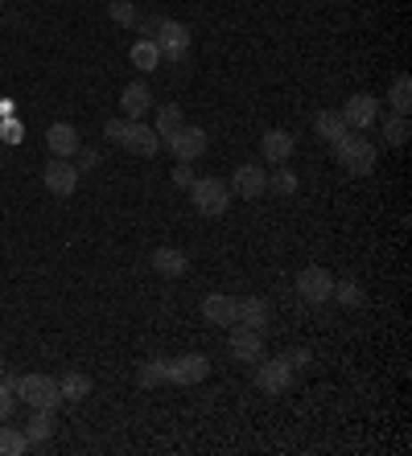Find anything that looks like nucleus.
Masks as SVG:
<instances>
[{
  "label": "nucleus",
  "instance_id": "obj_8",
  "mask_svg": "<svg viewBox=\"0 0 412 456\" xmlns=\"http://www.w3.org/2000/svg\"><path fill=\"white\" fill-rule=\"evenodd\" d=\"M330 292H334V276H330L322 264H309L301 276H297V297H301L305 305H325Z\"/></svg>",
  "mask_w": 412,
  "mask_h": 456
},
{
  "label": "nucleus",
  "instance_id": "obj_11",
  "mask_svg": "<svg viewBox=\"0 0 412 456\" xmlns=\"http://www.w3.org/2000/svg\"><path fill=\"white\" fill-rule=\"evenodd\" d=\"M342 119H347L350 132H363V127H371L380 119V99L371 95V91H358V95H350L342 103Z\"/></svg>",
  "mask_w": 412,
  "mask_h": 456
},
{
  "label": "nucleus",
  "instance_id": "obj_37",
  "mask_svg": "<svg viewBox=\"0 0 412 456\" xmlns=\"http://www.w3.org/2000/svg\"><path fill=\"white\" fill-rule=\"evenodd\" d=\"M0 136L9 140V144H17V140H21V127H17V124H4V132H0Z\"/></svg>",
  "mask_w": 412,
  "mask_h": 456
},
{
  "label": "nucleus",
  "instance_id": "obj_3",
  "mask_svg": "<svg viewBox=\"0 0 412 456\" xmlns=\"http://www.w3.org/2000/svg\"><path fill=\"white\" fill-rule=\"evenodd\" d=\"M334 157L350 177H367L375 169V144L367 136H358V132H347V136L334 140Z\"/></svg>",
  "mask_w": 412,
  "mask_h": 456
},
{
  "label": "nucleus",
  "instance_id": "obj_29",
  "mask_svg": "<svg viewBox=\"0 0 412 456\" xmlns=\"http://www.w3.org/2000/svg\"><path fill=\"white\" fill-rule=\"evenodd\" d=\"M330 300H338L342 308H363V305H367V292H363V288H358L355 280H342V284H334Z\"/></svg>",
  "mask_w": 412,
  "mask_h": 456
},
{
  "label": "nucleus",
  "instance_id": "obj_33",
  "mask_svg": "<svg viewBox=\"0 0 412 456\" xmlns=\"http://www.w3.org/2000/svg\"><path fill=\"white\" fill-rule=\"evenodd\" d=\"M190 181H194L190 160H177V165H174V185H177V190H190Z\"/></svg>",
  "mask_w": 412,
  "mask_h": 456
},
{
  "label": "nucleus",
  "instance_id": "obj_2",
  "mask_svg": "<svg viewBox=\"0 0 412 456\" xmlns=\"http://www.w3.org/2000/svg\"><path fill=\"white\" fill-rule=\"evenodd\" d=\"M190 206L202 218H223L231 210V185H223V177H194L190 181Z\"/></svg>",
  "mask_w": 412,
  "mask_h": 456
},
{
  "label": "nucleus",
  "instance_id": "obj_36",
  "mask_svg": "<svg viewBox=\"0 0 412 456\" xmlns=\"http://www.w3.org/2000/svg\"><path fill=\"white\" fill-rule=\"evenodd\" d=\"M157 21H161V17H136V29H141L144 37H152V33H157Z\"/></svg>",
  "mask_w": 412,
  "mask_h": 456
},
{
  "label": "nucleus",
  "instance_id": "obj_14",
  "mask_svg": "<svg viewBox=\"0 0 412 456\" xmlns=\"http://www.w3.org/2000/svg\"><path fill=\"white\" fill-rule=\"evenodd\" d=\"M235 305H239V297L210 292V297L202 300V321L206 325H215V330H231V325H235Z\"/></svg>",
  "mask_w": 412,
  "mask_h": 456
},
{
  "label": "nucleus",
  "instance_id": "obj_30",
  "mask_svg": "<svg viewBox=\"0 0 412 456\" xmlns=\"http://www.w3.org/2000/svg\"><path fill=\"white\" fill-rule=\"evenodd\" d=\"M408 116H388L383 119V140H388L391 149H400V144H408Z\"/></svg>",
  "mask_w": 412,
  "mask_h": 456
},
{
  "label": "nucleus",
  "instance_id": "obj_24",
  "mask_svg": "<svg viewBox=\"0 0 412 456\" xmlns=\"http://www.w3.org/2000/svg\"><path fill=\"white\" fill-rule=\"evenodd\" d=\"M314 132H317V140H330V144H334L338 136H347L350 127H347V119H342V111H322V116L314 119Z\"/></svg>",
  "mask_w": 412,
  "mask_h": 456
},
{
  "label": "nucleus",
  "instance_id": "obj_1",
  "mask_svg": "<svg viewBox=\"0 0 412 456\" xmlns=\"http://www.w3.org/2000/svg\"><path fill=\"white\" fill-rule=\"evenodd\" d=\"M103 136L111 144H119L124 152H132V157H157L161 152V136L149 124H141V119H108Z\"/></svg>",
  "mask_w": 412,
  "mask_h": 456
},
{
  "label": "nucleus",
  "instance_id": "obj_10",
  "mask_svg": "<svg viewBox=\"0 0 412 456\" xmlns=\"http://www.w3.org/2000/svg\"><path fill=\"white\" fill-rule=\"evenodd\" d=\"M210 374V358L206 354H182V358H169V379L174 387H198V382Z\"/></svg>",
  "mask_w": 412,
  "mask_h": 456
},
{
  "label": "nucleus",
  "instance_id": "obj_6",
  "mask_svg": "<svg viewBox=\"0 0 412 456\" xmlns=\"http://www.w3.org/2000/svg\"><path fill=\"white\" fill-rule=\"evenodd\" d=\"M256 366V387H260L264 395H284L289 387H293V366H289V358H268L264 354L260 362H251Z\"/></svg>",
  "mask_w": 412,
  "mask_h": 456
},
{
  "label": "nucleus",
  "instance_id": "obj_31",
  "mask_svg": "<svg viewBox=\"0 0 412 456\" xmlns=\"http://www.w3.org/2000/svg\"><path fill=\"white\" fill-rule=\"evenodd\" d=\"M108 17L116 25H124V29H132L141 12H136V4H132V0H111V4H108Z\"/></svg>",
  "mask_w": 412,
  "mask_h": 456
},
{
  "label": "nucleus",
  "instance_id": "obj_13",
  "mask_svg": "<svg viewBox=\"0 0 412 456\" xmlns=\"http://www.w3.org/2000/svg\"><path fill=\"white\" fill-rule=\"evenodd\" d=\"M227 350H231V358L235 362H260L264 358V333L243 330V325H231Z\"/></svg>",
  "mask_w": 412,
  "mask_h": 456
},
{
  "label": "nucleus",
  "instance_id": "obj_5",
  "mask_svg": "<svg viewBox=\"0 0 412 456\" xmlns=\"http://www.w3.org/2000/svg\"><path fill=\"white\" fill-rule=\"evenodd\" d=\"M17 399H25V407H50V411H58L62 391H58V379H50V374H21Z\"/></svg>",
  "mask_w": 412,
  "mask_h": 456
},
{
  "label": "nucleus",
  "instance_id": "obj_22",
  "mask_svg": "<svg viewBox=\"0 0 412 456\" xmlns=\"http://www.w3.org/2000/svg\"><path fill=\"white\" fill-rule=\"evenodd\" d=\"M58 391H62L66 403H83V399L91 395V379L83 370H66L62 379H58Z\"/></svg>",
  "mask_w": 412,
  "mask_h": 456
},
{
  "label": "nucleus",
  "instance_id": "obj_23",
  "mask_svg": "<svg viewBox=\"0 0 412 456\" xmlns=\"http://www.w3.org/2000/svg\"><path fill=\"white\" fill-rule=\"evenodd\" d=\"M182 124H185V111H182V107H177V103H165V107H157V124H152V132H157L161 140H169Z\"/></svg>",
  "mask_w": 412,
  "mask_h": 456
},
{
  "label": "nucleus",
  "instance_id": "obj_19",
  "mask_svg": "<svg viewBox=\"0 0 412 456\" xmlns=\"http://www.w3.org/2000/svg\"><path fill=\"white\" fill-rule=\"evenodd\" d=\"M78 132H75V124H50L45 127V149H50V157H75L78 152Z\"/></svg>",
  "mask_w": 412,
  "mask_h": 456
},
{
  "label": "nucleus",
  "instance_id": "obj_25",
  "mask_svg": "<svg viewBox=\"0 0 412 456\" xmlns=\"http://www.w3.org/2000/svg\"><path fill=\"white\" fill-rule=\"evenodd\" d=\"M388 103H391V111H396V116H408V111H412V78L408 75H396V78H391Z\"/></svg>",
  "mask_w": 412,
  "mask_h": 456
},
{
  "label": "nucleus",
  "instance_id": "obj_7",
  "mask_svg": "<svg viewBox=\"0 0 412 456\" xmlns=\"http://www.w3.org/2000/svg\"><path fill=\"white\" fill-rule=\"evenodd\" d=\"M206 144H210V140H206V132H202V127H194V124H182L169 140H161V149L174 152V160H190V165H194V160L206 152Z\"/></svg>",
  "mask_w": 412,
  "mask_h": 456
},
{
  "label": "nucleus",
  "instance_id": "obj_34",
  "mask_svg": "<svg viewBox=\"0 0 412 456\" xmlns=\"http://www.w3.org/2000/svg\"><path fill=\"white\" fill-rule=\"evenodd\" d=\"M75 169H95L99 165V149H83V144H78V152H75Z\"/></svg>",
  "mask_w": 412,
  "mask_h": 456
},
{
  "label": "nucleus",
  "instance_id": "obj_28",
  "mask_svg": "<svg viewBox=\"0 0 412 456\" xmlns=\"http://www.w3.org/2000/svg\"><path fill=\"white\" fill-rule=\"evenodd\" d=\"M29 452V436L21 428H4L0 424V456H21Z\"/></svg>",
  "mask_w": 412,
  "mask_h": 456
},
{
  "label": "nucleus",
  "instance_id": "obj_9",
  "mask_svg": "<svg viewBox=\"0 0 412 456\" xmlns=\"http://www.w3.org/2000/svg\"><path fill=\"white\" fill-rule=\"evenodd\" d=\"M42 181L54 198H70V193L78 190V169L66 157H50L45 160V169H42Z\"/></svg>",
  "mask_w": 412,
  "mask_h": 456
},
{
  "label": "nucleus",
  "instance_id": "obj_27",
  "mask_svg": "<svg viewBox=\"0 0 412 456\" xmlns=\"http://www.w3.org/2000/svg\"><path fill=\"white\" fill-rule=\"evenodd\" d=\"M268 190L276 193V198H293V193L301 190V181H297V173L289 169V165H276V173L268 177Z\"/></svg>",
  "mask_w": 412,
  "mask_h": 456
},
{
  "label": "nucleus",
  "instance_id": "obj_21",
  "mask_svg": "<svg viewBox=\"0 0 412 456\" xmlns=\"http://www.w3.org/2000/svg\"><path fill=\"white\" fill-rule=\"evenodd\" d=\"M128 58H132V66H136V70H144V75H152V70L161 66V50H157V42H152V37H136V42H132V50H128Z\"/></svg>",
  "mask_w": 412,
  "mask_h": 456
},
{
  "label": "nucleus",
  "instance_id": "obj_12",
  "mask_svg": "<svg viewBox=\"0 0 412 456\" xmlns=\"http://www.w3.org/2000/svg\"><path fill=\"white\" fill-rule=\"evenodd\" d=\"M231 193H235V198H248V202H256V198H264V193H268V173H264L256 160L239 165L235 177H231Z\"/></svg>",
  "mask_w": 412,
  "mask_h": 456
},
{
  "label": "nucleus",
  "instance_id": "obj_16",
  "mask_svg": "<svg viewBox=\"0 0 412 456\" xmlns=\"http://www.w3.org/2000/svg\"><path fill=\"white\" fill-rule=\"evenodd\" d=\"M293 149H297V136L293 132H281V127L264 132V140H260V157L268 160V165H289Z\"/></svg>",
  "mask_w": 412,
  "mask_h": 456
},
{
  "label": "nucleus",
  "instance_id": "obj_32",
  "mask_svg": "<svg viewBox=\"0 0 412 456\" xmlns=\"http://www.w3.org/2000/svg\"><path fill=\"white\" fill-rule=\"evenodd\" d=\"M12 407H17V395L0 382V424H9V415H12Z\"/></svg>",
  "mask_w": 412,
  "mask_h": 456
},
{
  "label": "nucleus",
  "instance_id": "obj_20",
  "mask_svg": "<svg viewBox=\"0 0 412 456\" xmlns=\"http://www.w3.org/2000/svg\"><path fill=\"white\" fill-rule=\"evenodd\" d=\"M119 107H124V119H144L152 111V91L149 83H128L119 91Z\"/></svg>",
  "mask_w": 412,
  "mask_h": 456
},
{
  "label": "nucleus",
  "instance_id": "obj_4",
  "mask_svg": "<svg viewBox=\"0 0 412 456\" xmlns=\"http://www.w3.org/2000/svg\"><path fill=\"white\" fill-rule=\"evenodd\" d=\"M152 42H157V50H161V62H169V66L185 62V53H190V25L161 17V21H157V33H152Z\"/></svg>",
  "mask_w": 412,
  "mask_h": 456
},
{
  "label": "nucleus",
  "instance_id": "obj_35",
  "mask_svg": "<svg viewBox=\"0 0 412 456\" xmlns=\"http://www.w3.org/2000/svg\"><path fill=\"white\" fill-rule=\"evenodd\" d=\"M284 358H289L293 370H305V366H309V350H293V354H284Z\"/></svg>",
  "mask_w": 412,
  "mask_h": 456
},
{
  "label": "nucleus",
  "instance_id": "obj_15",
  "mask_svg": "<svg viewBox=\"0 0 412 456\" xmlns=\"http://www.w3.org/2000/svg\"><path fill=\"white\" fill-rule=\"evenodd\" d=\"M268 321H272V308L264 297H243L235 305V325H243V330H256L264 333L268 330Z\"/></svg>",
  "mask_w": 412,
  "mask_h": 456
},
{
  "label": "nucleus",
  "instance_id": "obj_26",
  "mask_svg": "<svg viewBox=\"0 0 412 456\" xmlns=\"http://www.w3.org/2000/svg\"><path fill=\"white\" fill-rule=\"evenodd\" d=\"M165 379H169V362L165 358H149V362H141V370H136V382H141L144 391H149V387H161Z\"/></svg>",
  "mask_w": 412,
  "mask_h": 456
},
{
  "label": "nucleus",
  "instance_id": "obj_17",
  "mask_svg": "<svg viewBox=\"0 0 412 456\" xmlns=\"http://www.w3.org/2000/svg\"><path fill=\"white\" fill-rule=\"evenodd\" d=\"M25 436H29V448H42V444H50L54 440V432H58V419H54V411L50 407H33V415L25 419V428H21Z\"/></svg>",
  "mask_w": 412,
  "mask_h": 456
},
{
  "label": "nucleus",
  "instance_id": "obj_18",
  "mask_svg": "<svg viewBox=\"0 0 412 456\" xmlns=\"http://www.w3.org/2000/svg\"><path fill=\"white\" fill-rule=\"evenodd\" d=\"M149 264H152V272H157V276L177 280V276H185V272H190V255L177 251V247H157Z\"/></svg>",
  "mask_w": 412,
  "mask_h": 456
},
{
  "label": "nucleus",
  "instance_id": "obj_38",
  "mask_svg": "<svg viewBox=\"0 0 412 456\" xmlns=\"http://www.w3.org/2000/svg\"><path fill=\"white\" fill-rule=\"evenodd\" d=\"M0 374H4V358H0Z\"/></svg>",
  "mask_w": 412,
  "mask_h": 456
}]
</instances>
